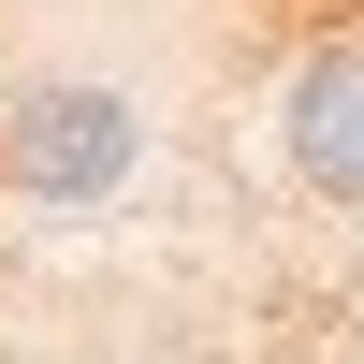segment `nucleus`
Returning a JSON list of instances; mask_svg holds the SVG:
<instances>
[{
    "instance_id": "obj_1",
    "label": "nucleus",
    "mask_w": 364,
    "mask_h": 364,
    "mask_svg": "<svg viewBox=\"0 0 364 364\" xmlns=\"http://www.w3.org/2000/svg\"><path fill=\"white\" fill-rule=\"evenodd\" d=\"M132 102L117 87H29L15 102V132H0V175L15 190H44V204H102L117 175H132Z\"/></svg>"
},
{
    "instance_id": "obj_2",
    "label": "nucleus",
    "mask_w": 364,
    "mask_h": 364,
    "mask_svg": "<svg viewBox=\"0 0 364 364\" xmlns=\"http://www.w3.org/2000/svg\"><path fill=\"white\" fill-rule=\"evenodd\" d=\"M277 132H291V175H306L321 204H364V29H350V44H321L306 73H291Z\"/></svg>"
}]
</instances>
